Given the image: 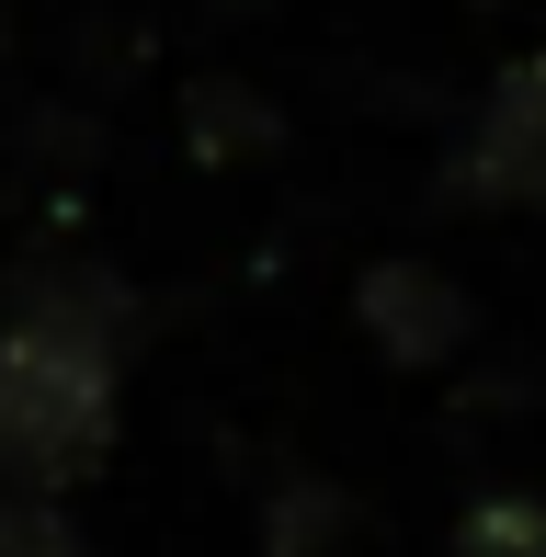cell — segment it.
I'll return each instance as SVG.
<instances>
[{
  "label": "cell",
  "instance_id": "obj_9",
  "mask_svg": "<svg viewBox=\"0 0 546 557\" xmlns=\"http://www.w3.org/2000/svg\"><path fill=\"white\" fill-rule=\"evenodd\" d=\"M0 35H12V12H0Z\"/></svg>",
  "mask_w": 546,
  "mask_h": 557
},
{
  "label": "cell",
  "instance_id": "obj_4",
  "mask_svg": "<svg viewBox=\"0 0 546 557\" xmlns=\"http://www.w3.org/2000/svg\"><path fill=\"white\" fill-rule=\"evenodd\" d=\"M467 194H479V206H535L546 216V46L489 81L479 137H467Z\"/></svg>",
  "mask_w": 546,
  "mask_h": 557
},
{
  "label": "cell",
  "instance_id": "obj_6",
  "mask_svg": "<svg viewBox=\"0 0 546 557\" xmlns=\"http://www.w3.org/2000/svg\"><path fill=\"white\" fill-rule=\"evenodd\" d=\"M194 160H251V148H273V103L251 81H194Z\"/></svg>",
  "mask_w": 546,
  "mask_h": 557
},
{
  "label": "cell",
  "instance_id": "obj_1",
  "mask_svg": "<svg viewBox=\"0 0 546 557\" xmlns=\"http://www.w3.org/2000/svg\"><path fill=\"white\" fill-rule=\"evenodd\" d=\"M126 364L58 331H0V490H69L114 455Z\"/></svg>",
  "mask_w": 546,
  "mask_h": 557
},
{
  "label": "cell",
  "instance_id": "obj_8",
  "mask_svg": "<svg viewBox=\"0 0 546 557\" xmlns=\"http://www.w3.org/2000/svg\"><path fill=\"white\" fill-rule=\"evenodd\" d=\"M0 557H91V546L58 512V490H0Z\"/></svg>",
  "mask_w": 546,
  "mask_h": 557
},
{
  "label": "cell",
  "instance_id": "obj_2",
  "mask_svg": "<svg viewBox=\"0 0 546 557\" xmlns=\"http://www.w3.org/2000/svg\"><path fill=\"white\" fill-rule=\"evenodd\" d=\"M0 331H58V342H91L126 364L137 352V285L114 262H91V250H35V262L0 273Z\"/></svg>",
  "mask_w": 546,
  "mask_h": 557
},
{
  "label": "cell",
  "instance_id": "obj_3",
  "mask_svg": "<svg viewBox=\"0 0 546 557\" xmlns=\"http://www.w3.org/2000/svg\"><path fill=\"white\" fill-rule=\"evenodd\" d=\"M353 319H364V342L387 352V364H410V375H433V364H456L467 342H479V308H467V285L444 262H376L353 285Z\"/></svg>",
  "mask_w": 546,
  "mask_h": 557
},
{
  "label": "cell",
  "instance_id": "obj_5",
  "mask_svg": "<svg viewBox=\"0 0 546 557\" xmlns=\"http://www.w3.org/2000/svg\"><path fill=\"white\" fill-rule=\"evenodd\" d=\"M262 546L273 557H342L353 546V500L331 490V478H273V500H262Z\"/></svg>",
  "mask_w": 546,
  "mask_h": 557
},
{
  "label": "cell",
  "instance_id": "obj_7",
  "mask_svg": "<svg viewBox=\"0 0 546 557\" xmlns=\"http://www.w3.org/2000/svg\"><path fill=\"white\" fill-rule=\"evenodd\" d=\"M456 557H546V500H535V490H489V500H467Z\"/></svg>",
  "mask_w": 546,
  "mask_h": 557
}]
</instances>
